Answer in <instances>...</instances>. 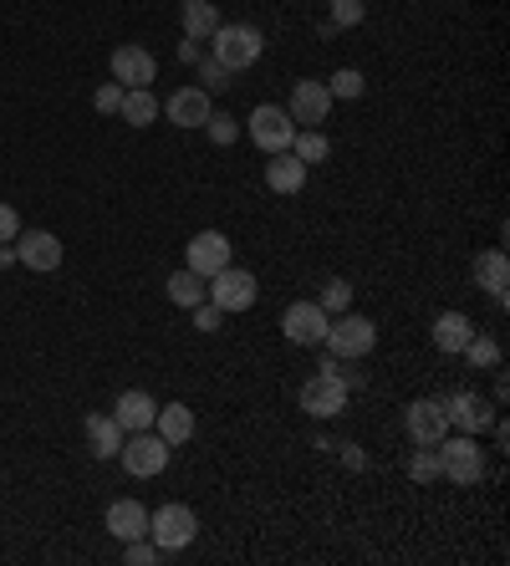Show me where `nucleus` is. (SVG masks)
I'll list each match as a JSON object with an SVG mask.
<instances>
[{
  "label": "nucleus",
  "mask_w": 510,
  "mask_h": 566,
  "mask_svg": "<svg viewBox=\"0 0 510 566\" xmlns=\"http://www.w3.org/2000/svg\"><path fill=\"white\" fill-rule=\"evenodd\" d=\"M209 41H215V51H209V56H215L220 67H230V72L255 67V62H260V47H266V41H260V32H255V26H245V21H220Z\"/></svg>",
  "instance_id": "obj_1"
},
{
  "label": "nucleus",
  "mask_w": 510,
  "mask_h": 566,
  "mask_svg": "<svg viewBox=\"0 0 510 566\" xmlns=\"http://www.w3.org/2000/svg\"><path fill=\"white\" fill-rule=\"evenodd\" d=\"M434 454H439V475L455 485H480L485 480V454H480L475 433H444L439 444H434Z\"/></svg>",
  "instance_id": "obj_2"
},
{
  "label": "nucleus",
  "mask_w": 510,
  "mask_h": 566,
  "mask_svg": "<svg viewBox=\"0 0 510 566\" xmlns=\"http://www.w3.org/2000/svg\"><path fill=\"white\" fill-rule=\"evenodd\" d=\"M327 352L332 357H347V363H357V357H368L378 342V327L362 312H337V322H327Z\"/></svg>",
  "instance_id": "obj_3"
},
{
  "label": "nucleus",
  "mask_w": 510,
  "mask_h": 566,
  "mask_svg": "<svg viewBox=\"0 0 510 566\" xmlns=\"http://www.w3.org/2000/svg\"><path fill=\"white\" fill-rule=\"evenodd\" d=\"M194 531H200V516L189 511V505H179V500H169V505H158L149 516V541L158 551H184L189 541H194Z\"/></svg>",
  "instance_id": "obj_4"
},
{
  "label": "nucleus",
  "mask_w": 510,
  "mask_h": 566,
  "mask_svg": "<svg viewBox=\"0 0 510 566\" xmlns=\"http://www.w3.org/2000/svg\"><path fill=\"white\" fill-rule=\"evenodd\" d=\"M169 454H174V444H164L153 429H138V433H128V439H123L118 460H123V469H128V475L149 480V475H164V469H169Z\"/></svg>",
  "instance_id": "obj_5"
},
{
  "label": "nucleus",
  "mask_w": 510,
  "mask_h": 566,
  "mask_svg": "<svg viewBox=\"0 0 510 566\" xmlns=\"http://www.w3.org/2000/svg\"><path fill=\"white\" fill-rule=\"evenodd\" d=\"M291 138H296V123H291L286 108H276V102H260L251 113V143L260 153H286Z\"/></svg>",
  "instance_id": "obj_6"
},
{
  "label": "nucleus",
  "mask_w": 510,
  "mask_h": 566,
  "mask_svg": "<svg viewBox=\"0 0 510 566\" xmlns=\"http://www.w3.org/2000/svg\"><path fill=\"white\" fill-rule=\"evenodd\" d=\"M255 297H260V286H255V276L245 266H235V261L209 276V301H215L220 312H245V306H255Z\"/></svg>",
  "instance_id": "obj_7"
},
{
  "label": "nucleus",
  "mask_w": 510,
  "mask_h": 566,
  "mask_svg": "<svg viewBox=\"0 0 510 566\" xmlns=\"http://www.w3.org/2000/svg\"><path fill=\"white\" fill-rule=\"evenodd\" d=\"M230 255H235V250H230V240H225L220 230H200L184 246V266L194 271V276H204V281H209L215 271L230 266Z\"/></svg>",
  "instance_id": "obj_8"
},
{
  "label": "nucleus",
  "mask_w": 510,
  "mask_h": 566,
  "mask_svg": "<svg viewBox=\"0 0 510 566\" xmlns=\"http://www.w3.org/2000/svg\"><path fill=\"white\" fill-rule=\"evenodd\" d=\"M404 429H408V439H413L419 450H434V444H439L444 433H449V418H444V403H439V399H419V403H408Z\"/></svg>",
  "instance_id": "obj_9"
},
{
  "label": "nucleus",
  "mask_w": 510,
  "mask_h": 566,
  "mask_svg": "<svg viewBox=\"0 0 510 566\" xmlns=\"http://www.w3.org/2000/svg\"><path fill=\"white\" fill-rule=\"evenodd\" d=\"M327 322L332 317H327L317 301H291L286 317H281V332H286L296 348H317V342L327 337Z\"/></svg>",
  "instance_id": "obj_10"
},
{
  "label": "nucleus",
  "mask_w": 510,
  "mask_h": 566,
  "mask_svg": "<svg viewBox=\"0 0 510 566\" xmlns=\"http://www.w3.org/2000/svg\"><path fill=\"white\" fill-rule=\"evenodd\" d=\"M347 393H353L347 383H337V378L317 373V378H306V383H302V408L311 418H337L342 408H347Z\"/></svg>",
  "instance_id": "obj_11"
},
{
  "label": "nucleus",
  "mask_w": 510,
  "mask_h": 566,
  "mask_svg": "<svg viewBox=\"0 0 510 566\" xmlns=\"http://www.w3.org/2000/svg\"><path fill=\"white\" fill-rule=\"evenodd\" d=\"M286 113H291L296 128H317V123H327V113H332V92H327V83H296L291 87Z\"/></svg>",
  "instance_id": "obj_12"
},
{
  "label": "nucleus",
  "mask_w": 510,
  "mask_h": 566,
  "mask_svg": "<svg viewBox=\"0 0 510 566\" xmlns=\"http://www.w3.org/2000/svg\"><path fill=\"white\" fill-rule=\"evenodd\" d=\"M11 246H16V261L26 271H56L62 266V240H56L51 230H21Z\"/></svg>",
  "instance_id": "obj_13"
},
{
  "label": "nucleus",
  "mask_w": 510,
  "mask_h": 566,
  "mask_svg": "<svg viewBox=\"0 0 510 566\" xmlns=\"http://www.w3.org/2000/svg\"><path fill=\"white\" fill-rule=\"evenodd\" d=\"M153 77H158V62H153V51L133 47V41L113 51V83H123V87H153Z\"/></svg>",
  "instance_id": "obj_14"
},
{
  "label": "nucleus",
  "mask_w": 510,
  "mask_h": 566,
  "mask_svg": "<svg viewBox=\"0 0 510 566\" xmlns=\"http://www.w3.org/2000/svg\"><path fill=\"white\" fill-rule=\"evenodd\" d=\"M164 113H169L174 128H204V117L215 113V108H209V92L204 87H179V92H169Z\"/></svg>",
  "instance_id": "obj_15"
},
{
  "label": "nucleus",
  "mask_w": 510,
  "mask_h": 566,
  "mask_svg": "<svg viewBox=\"0 0 510 566\" xmlns=\"http://www.w3.org/2000/svg\"><path fill=\"white\" fill-rule=\"evenodd\" d=\"M153 414H158V403H153V393H143V388H128V393L113 399V418L123 424V433L153 429Z\"/></svg>",
  "instance_id": "obj_16"
},
{
  "label": "nucleus",
  "mask_w": 510,
  "mask_h": 566,
  "mask_svg": "<svg viewBox=\"0 0 510 566\" xmlns=\"http://www.w3.org/2000/svg\"><path fill=\"white\" fill-rule=\"evenodd\" d=\"M82 429H87V450H92V460H113V454L123 450V439H128L113 414H87Z\"/></svg>",
  "instance_id": "obj_17"
},
{
  "label": "nucleus",
  "mask_w": 510,
  "mask_h": 566,
  "mask_svg": "<svg viewBox=\"0 0 510 566\" xmlns=\"http://www.w3.org/2000/svg\"><path fill=\"white\" fill-rule=\"evenodd\" d=\"M107 531H113V541H138V536H149V511L138 500H113L107 505Z\"/></svg>",
  "instance_id": "obj_18"
},
{
  "label": "nucleus",
  "mask_w": 510,
  "mask_h": 566,
  "mask_svg": "<svg viewBox=\"0 0 510 566\" xmlns=\"http://www.w3.org/2000/svg\"><path fill=\"white\" fill-rule=\"evenodd\" d=\"M153 433H158L164 444H189V439H194V408H189V403H164V408L153 414Z\"/></svg>",
  "instance_id": "obj_19"
},
{
  "label": "nucleus",
  "mask_w": 510,
  "mask_h": 566,
  "mask_svg": "<svg viewBox=\"0 0 510 566\" xmlns=\"http://www.w3.org/2000/svg\"><path fill=\"white\" fill-rule=\"evenodd\" d=\"M444 418H449V429H459V433H480L490 424V408H485L475 393H455V399H444Z\"/></svg>",
  "instance_id": "obj_20"
},
{
  "label": "nucleus",
  "mask_w": 510,
  "mask_h": 566,
  "mask_svg": "<svg viewBox=\"0 0 510 566\" xmlns=\"http://www.w3.org/2000/svg\"><path fill=\"white\" fill-rule=\"evenodd\" d=\"M266 184H271L276 194H302L306 189V164L296 153H271V164H266Z\"/></svg>",
  "instance_id": "obj_21"
},
{
  "label": "nucleus",
  "mask_w": 510,
  "mask_h": 566,
  "mask_svg": "<svg viewBox=\"0 0 510 566\" xmlns=\"http://www.w3.org/2000/svg\"><path fill=\"white\" fill-rule=\"evenodd\" d=\"M470 337H475V327H470L464 312H439V317H434V348L449 352V357H459Z\"/></svg>",
  "instance_id": "obj_22"
},
{
  "label": "nucleus",
  "mask_w": 510,
  "mask_h": 566,
  "mask_svg": "<svg viewBox=\"0 0 510 566\" xmlns=\"http://www.w3.org/2000/svg\"><path fill=\"white\" fill-rule=\"evenodd\" d=\"M475 286H485L500 306H506V286H510V261H506V250H485L475 261Z\"/></svg>",
  "instance_id": "obj_23"
},
{
  "label": "nucleus",
  "mask_w": 510,
  "mask_h": 566,
  "mask_svg": "<svg viewBox=\"0 0 510 566\" xmlns=\"http://www.w3.org/2000/svg\"><path fill=\"white\" fill-rule=\"evenodd\" d=\"M179 21H184L189 41H209L215 26H220V11H215V0H184L179 5Z\"/></svg>",
  "instance_id": "obj_24"
},
{
  "label": "nucleus",
  "mask_w": 510,
  "mask_h": 566,
  "mask_svg": "<svg viewBox=\"0 0 510 566\" xmlns=\"http://www.w3.org/2000/svg\"><path fill=\"white\" fill-rule=\"evenodd\" d=\"M118 117L128 123V128H149L153 117H158V98H153V87H123Z\"/></svg>",
  "instance_id": "obj_25"
},
{
  "label": "nucleus",
  "mask_w": 510,
  "mask_h": 566,
  "mask_svg": "<svg viewBox=\"0 0 510 566\" xmlns=\"http://www.w3.org/2000/svg\"><path fill=\"white\" fill-rule=\"evenodd\" d=\"M164 291H169V301L174 306H189V312H194V306H200V301H209V286H204V276H194V271H174L169 281H164Z\"/></svg>",
  "instance_id": "obj_26"
},
{
  "label": "nucleus",
  "mask_w": 510,
  "mask_h": 566,
  "mask_svg": "<svg viewBox=\"0 0 510 566\" xmlns=\"http://www.w3.org/2000/svg\"><path fill=\"white\" fill-rule=\"evenodd\" d=\"M291 153H296V159L311 168V164H322L327 153H332V143H327L317 128H296V138H291Z\"/></svg>",
  "instance_id": "obj_27"
},
{
  "label": "nucleus",
  "mask_w": 510,
  "mask_h": 566,
  "mask_svg": "<svg viewBox=\"0 0 510 566\" xmlns=\"http://www.w3.org/2000/svg\"><path fill=\"white\" fill-rule=\"evenodd\" d=\"M200 87L204 92H225V87H235V72L220 67L215 56H200Z\"/></svg>",
  "instance_id": "obj_28"
},
{
  "label": "nucleus",
  "mask_w": 510,
  "mask_h": 566,
  "mask_svg": "<svg viewBox=\"0 0 510 566\" xmlns=\"http://www.w3.org/2000/svg\"><path fill=\"white\" fill-rule=\"evenodd\" d=\"M164 556H169V551H158L149 536H138V541H123V562H128V566H153V562H164Z\"/></svg>",
  "instance_id": "obj_29"
},
{
  "label": "nucleus",
  "mask_w": 510,
  "mask_h": 566,
  "mask_svg": "<svg viewBox=\"0 0 510 566\" xmlns=\"http://www.w3.org/2000/svg\"><path fill=\"white\" fill-rule=\"evenodd\" d=\"M317 306H322L327 317H332V312H347V306H353V286L332 276V281L322 286V297H317Z\"/></svg>",
  "instance_id": "obj_30"
},
{
  "label": "nucleus",
  "mask_w": 510,
  "mask_h": 566,
  "mask_svg": "<svg viewBox=\"0 0 510 566\" xmlns=\"http://www.w3.org/2000/svg\"><path fill=\"white\" fill-rule=\"evenodd\" d=\"M204 134H209V143L230 149V143H235V134H240V123L230 113H209V117H204Z\"/></svg>",
  "instance_id": "obj_31"
},
{
  "label": "nucleus",
  "mask_w": 510,
  "mask_h": 566,
  "mask_svg": "<svg viewBox=\"0 0 510 566\" xmlns=\"http://www.w3.org/2000/svg\"><path fill=\"white\" fill-rule=\"evenodd\" d=\"M362 72L357 67H342V72H332V83H327V92H332V98H362Z\"/></svg>",
  "instance_id": "obj_32"
},
{
  "label": "nucleus",
  "mask_w": 510,
  "mask_h": 566,
  "mask_svg": "<svg viewBox=\"0 0 510 566\" xmlns=\"http://www.w3.org/2000/svg\"><path fill=\"white\" fill-rule=\"evenodd\" d=\"M368 16V0H332V32H342V26H357V21Z\"/></svg>",
  "instance_id": "obj_33"
},
{
  "label": "nucleus",
  "mask_w": 510,
  "mask_h": 566,
  "mask_svg": "<svg viewBox=\"0 0 510 566\" xmlns=\"http://www.w3.org/2000/svg\"><path fill=\"white\" fill-rule=\"evenodd\" d=\"M464 357L475 367H500V342H490V337H470L464 342Z\"/></svg>",
  "instance_id": "obj_34"
},
{
  "label": "nucleus",
  "mask_w": 510,
  "mask_h": 566,
  "mask_svg": "<svg viewBox=\"0 0 510 566\" xmlns=\"http://www.w3.org/2000/svg\"><path fill=\"white\" fill-rule=\"evenodd\" d=\"M408 480H419V485L439 480V454H434V450H419V454H413V460H408Z\"/></svg>",
  "instance_id": "obj_35"
},
{
  "label": "nucleus",
  "mask_w": 510,
  "mask_h": 566,
  "mask_svg": "<svg viewBox=\"0 0 510 566\" xmlns=\"http://www.w3.org/2000/svg\"><path fill=\"white\" fill-rule=\"evenodd\" d=\"M92 108H98V113H107V117L118 113V108H123V83H102L98 98H92Z\"/></svg>",
  "instance_id": "obj_36"
},
{
  "label": "nucleus",
  "mask_w": 510,
  "mask_h": 566,
  "mask_svg": "<svg viewBox=\"0 0 510 566\" xmlns=\"http://www.w3.org/2000/svg\"><path fill=\"white\" fill-rule=\"evenodd\" d=\"M220 322H225V312L215 301H200V306H194V327H200V332H220Z\"/></svg>",
  "instance_id": "obj_37"
},
{
  "label": "nucleus",
  "mask_w": 510,
  "mask_h": 566,
  "mask_svg": "<svg viewBox=\"0 0 510 566\" xmlns=\"http://www.w3.org/2000/svg\"><path fill=\"white\" fill-rule=\"evenodd\" d=\"M21 235V215H16V204H0V246H11Z\"/></svg>",
  "instance_id": "obj_38"
},
{
  "label": "nucleus",
  "mask_w": 510,
  "mask_h": 566,
  "mask_svg": "<svg viewBox=\"0 0 510 566\" xmlns=\"http://www.w3.org/2000/svg\"><path fill=\"white\" fill-rule=\"evenodd\" d=\"M317 373H327V378H337V383H347V388L357 383L353 367H347V357H322V367H317Z\"/></svg>",
  "instance_id": "obj_39"
},
{
  "label": "nucleus",
  "mask_w": 510,
  "mask_h": 566,
  "mask_svg": "<svg viewBox=\"0 0 510 566\" xmlns=\"http://www.w3.org/2000/svg\"><path fill=\"white\" fill-rule=\"evenodd\" d=\"M5 266H16V246H0V271Z\"/></svg>",
  "instance_id": "obj_40"
}]
</instances>
